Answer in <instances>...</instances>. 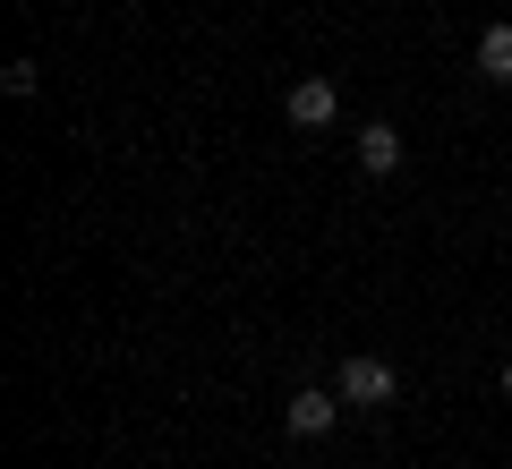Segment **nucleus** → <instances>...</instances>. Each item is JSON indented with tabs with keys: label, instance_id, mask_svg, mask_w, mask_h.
Returning a JSON list of instances; mask_svg holds the SVG:
<instances>
[{
	"label": "nucleus",
	"instance_id": "f257e3e1",
	"mask_svg": "<svg viewBox=\"0 0 512 469\" xmlns=\"http://www.w3.org/2000/svg\"><path fill=\"white\" fill-rule=\"evenodd\" d=\"M333 393H342L350 410H384V401L402 393V376H393V359H367L359 350V359H342V384H333Z\"/></svg>",
	"mask_w": 512,
	"mask_h": 469
},
{
	"label": "nucleus",
	"instance_id": "f03ea898",
	"mask_svg": "<svg viewBox=\"0 0 512 469\" xmlns=\"http://www.w3.org/2000/svg\"><path fill=\"white\" fill-rule=\"evenodd\" d=\"M333 418H342V393H325V384H299L282 401V427L291 435H333Z\"/></svg>",
	"mask_w": 512,
	"mask_h": 469
},
{
	"label": "nucleus",
	"instance_id": "7ed1b4c3",
	"mask_svg": "<svg viewBox=\"0 0 512 469\" xmlns=\"http://www.w3.org/2000/svg\"><path fill=\"white\" fill-rule=\"evenodd\" d=\"M282 111H291V128H333L342 120V86H333V77H299Z\"/></svg>",
	"mask_w": 512,
	"mask_h": 469
},
{
	"label": "nucleus",
	"instance_id": "20e7f679",
	"mask_svg": "<svg viewBox=\"0 0 512 469\" xmlns=\"http://www.w3.org/2000/svg\"><path fill=\"white\" fill-rule=\"evenodd\" d=\"M359 171H367V180H393V171H402V137H393V120H367L359 128Z\"/></svg>",
	"mask_w": 512,
	"mask_h": 469
},
{
	"label": "nucleus",
	"instance_id": "39448f33",
	"mask_svg": "<svg viewBox=\"0 0 512 469\" xmlns=\"http://www.w3.org/2000/svg\"><path fill=\"white\" fill-rule=\"evenodd\" d=\"M470 69L487 77V86H512V26H487V35H478V52H470Z\"/></svg>",
	"mask_w": 512,
	"mask_h": 469
},
{
	"label": "nucleus",
	"instance_id": "423d86ee",
	"mask_svg": "<svg viewBox=\"0 0 512 469\" xmlns=\"http://www.w3.org/2000/svg\"><path fill=\"white\" fill-rule=\"evenodd\" d=\"M504 393H512V359H504Z\"/></svg>",
	"mask_w": 512,
	"mask_h": 469
}]
</instances>
